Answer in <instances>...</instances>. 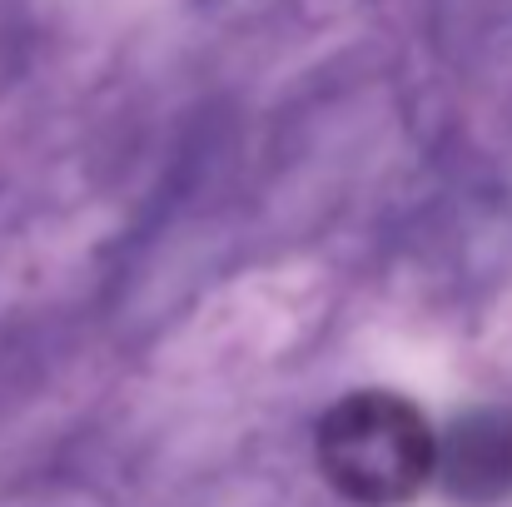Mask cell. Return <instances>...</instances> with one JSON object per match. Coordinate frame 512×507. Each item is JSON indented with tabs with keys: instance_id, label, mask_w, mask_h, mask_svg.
<instances>
[{
	"instance_id": "obj_1",
	"label": "cell",
	"mask_w": 512,
	"mask_h": 507,
	"mask_svg": "<svg viewBox=\"0 0 512 507\" xmlns=\"http://www.w3.org/2000/svg\"><path fill=\"white\" fill-rule=\"evenodd\" d=\"M319 473L358 507H403L438 478V433L418 403L388 388L339 398L319 418Z\"/></svg>"
},
{
	"instance_id": "obj_2",
	"label": "cell",
	"mask_w": 512,
	"mask_h": 507,
	"mask_svg": "<svg viewBox=\"0 0 512 507\" xmlns=\"http://www.w3.org/2000/svg\"><path fill=\"white\" fill-rule=\"evenodd\" d=\"M438 483L453 503L493 507L512 493V408H473L438 433Z\"/></svg>"
}]
</instances>
